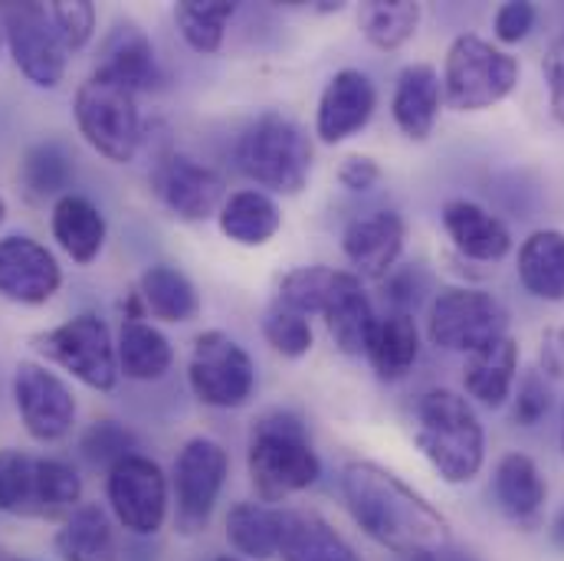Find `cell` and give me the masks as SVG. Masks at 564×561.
<instances>
[{
  "mask_svg": "<svg viewBox=\"0 0 564 561\" xmlns=\"http://www.w3.org/2000/svg\"><path fill=\"white\" fill-rule=\"evenodd\" d=\"M341 496L358 529L381 549L417 559L449 546V522L414 486L371 460H355L341 470Z\"/></svg>",
  "mask_w": 564,
  "mask_h": 561,
  "instance_id": "6da1fadb",
  "label": "cell"
},
{
  "mask_svg": "<svg viewBox=\"0 0 564 561\" xmlns=\"http://www.w3.org/2000/svg\"><path fill=\"white\" fill-rule=\"evenodd\" d=\"M247 473L260 503L280 506L289 496L305 493L322 476V460L312 446L305 421L276 408L257 418L247 443Z\"/></svg>",
  "mask_w": 564,
  "mask_h": 561,
  "instance_id": "7a4b0ae2",
  "label": "cell"
},
{
  "mask_svg": "<svg viewBox=\"0 0 564 561\" xmlns=\"http://www.w3.org/2000/svg\"><path fill=\"white\" fill-rule=\"evenodd\" d=\"M417 446L436 476L466 486L486 463V430L469 398L449 388H430L417 401Z\"/></svg>",
  "mask_w": 564,
  "mask_h": 561,
  "instance_id": "3957f363",
  "label": "cell"
},
{
  "mask_svg": "<svg viewBox=\"0 0 564 561\" xmlns=\"http://www.w3.org/2000/svg\"><path fill=\"white\" fill-rule=\"evenodd\" d=\"M237 168L260 187L295 197L305 191L312 177V139L305 129L282 116V112H263L257 116L234 148Z\"/></svg>",
  "mask_w": 564,
  "mask_h": 561,
  "instance_id": "277c9868",
  "label": "cell"
},
{
  "mask_svg": "<svg viewBox=\"0 0 564 561\" xmlns=\"http://www.w3.org/2000/svg\"><path fill=\"white\" fill-rule=\"evenodd\" d=\"M83 506V479L63 460L0 450V513L26 519H66Z\"/></svg>",
  "mask_w": 564,
  "mask_h": 561,
  "instance_id": "5b68a950",
  "label": "cell"
},
{
  "mask_svg": "<svg viewBox=\"0 0 564 561\" xmlns=\"http://www.w3.org/2000/svg\"><path fill=\"white\" fill-rule=\"evenodd\" d=\"M519 60L502 46L463 33L449 43L443 63V103L453 112H482L499 106L519 86Z\"/></svg>",
  "mask_w": 564,
  "mask_h": 561,
  "instance_id": "8992f818",
  "label": "cell"
},
{
  "mask_svg": "<svg viewBox=\"0 0 564 561\" xmlns=\"http://www.w3.org/2000/svg\"><path fill=\"white\" fill-rule=\"evenodd\" d=\"M426 335L443 352L473 355L509 335V309L486 289L443 285L430 302Z\"/></svg>",
  "mask_w": 564,
  "mask_h": 561,
  "instance_id": "52a82bcc",
  "label": "cell"
},
{
  "mask_svg": "<svg viewBox=\"0 0 564 561\" xmlns=\"http://www.w3.org/2000/svg\"><path fill=\"white\" fill-rule=\"evenodd\" d=\"M33 348L93 391H112L119 385L122 371L112 332L93 312L73 315L69 322L33 335Z\"/></svg>",
  "mask_w": 564,
  "mask_h": 561,
  "instance_id": "ba28073f",
  "label": "cell"
},
{
  "mask_svg": "<svg viewBox=\"0 0 564 561\" xmlns=\"http://www.w3.org/2000/svg\"><path fill=\"white\" fill-rule=\"evenodd\" d=\"M187 385L194 398L217 411L243 408L257 391V365L250 352L220 328L200 332L187 362Z\"/></svg>",
  "mask_w": 564,
  "mask_h": 561,
  "instance_id": "9c48e42d",
  "label": "cell"
},
{
  "mask_svg": "<svg viewBox=\"0 0 564 561\" xmlns=\"http://www.w3.org/2000/svg\"><path fill=\"white\" fill-rule=\"evenodd\" d=\"M73 116L79 126V136L89 141L102 158L116 164H129L139 154L141 144V116L135 93L89 76L76 89Z\"/></svg>",
  "mask_w": 564,
  "mask_h": 561,
  "instance_id": "30bf717a",
  "label": "cell"
},
{
  "mask_svg": "<svg viewBox=\"0 0 564 561\" xmlns=\"http://www.w3.org/2000/svg\"><path fill=\"white\" fill-rule=\"evenodd\" d=\"M230 476L227 450L210 436H194L174 460V526L181 536L207 532Z\"/></svg>",
  "mask_w": 564,
  "mask_h": 561,
  "instance_id": "8fae6325",
  "label": "cell"
},
{
  "mask_svg": "<svg viewBox=\"0 0 564 561\" xmlns=\"http://www.w3.org/2000/svg\"><path fill=\"white\" fill-rule=\"evenodd\" d=\"M0 26L17 69L40 89H56L66 76V46L43 3H0Z\"/></svg>",
  "mask_w": 564,
  "mask_h": 561,
  "instance_id": "7c38bea8",
  "label": "cell"
},
{
  "mask_svg": "<svg viewBox=\"0 0 564 561\" xmlns=\"http://www.w3.org/2000/svg\"><path fill=\"white\" fill-rule=\"evenodd\" d=\"M106 493L116 519L132 532V536H154L161 532L171 506L167 493V476L164 470L151 460L132 453L119 460L109 476H106Z\"/></svg>",
  "mask_w": 564,
  "mask_h": 561,
  "instance_id": "4fadbf2b",
  "label": "cell"
},
{
  "mask_svg": "<svg viewBox=\"0 0 564 561\" xmlns=\"http://www.w3.org/2000/svg\"><path fill=\"white\" fill-rule=\"evenodd\" d=\"M151 191L177 220H187V224L210 220L214 214H220L227 201L224 177L184 151H171L158 158L151 171Z\"/></svg>",
  "mask_w": 564,
  "mask_h": 561,
  "instance_id": "5bb4252c",
  "label": "cell"
},
{
  "mask_svg": "<svg viewBox=\"0 0 564 561\" xmlns=\"http://www.w3.org/2000/svg\"><path fill=\"white\" fill-rule=\"evenodd\" d=\"M13 401L26 433L40 443L63 440L76 423V398L69 385L46 365L20 362L13 371Z\"/></svg>",
  "mask_w": 564,
  "mask_h": 561,
  "instance_id": "9a60e30c",
  "label": "cell"
},
{
  "mask_svg": "<svg viewBox=\"0 0 564 561\" xmlns=\"http://www.w3.org/2000/svg\"><path fill=\"white\" fill-rule=\"evenodd\" d=\"M63 270L56 257L33 237L13 234L0 240V295L20 305H43L56 295Z\"/></svg>",
  "mask_w": 564,
  "mask_h": 561,
  "instance_id": "2e32d148",
  "label": "cell"
},
{
  "mask_svg": "<svg viewBox=\"0 0 564 561\" xmlns=\"http://www.w3.org/2000/svg\"><path fill=\"white\" fill-rule=\"evenodd\" d=\"M378 109V89L361 69H338L318 99L315 109V136L325 144H341L358 136Z\"/></svg>",
  "mask_w": 564,
  "mask_h": 561,
  "instance_id": "e0dca14e",
  "label": "cell"
},
{
  "mask_svg": "<svg viewBox=\"0 0 564 561\" xmlns=\"http://www.w3.org/2000/svg\"><path fill=\"white\" fill-rule=\"evenodd\" d=\"M404 217L398 211H368L355 217L341 234V250L361 280H384L404 250Z\"/></svg>",
  "mask_w": 564,
  "mask_h": 561,
  "instance_id": "ac0fdd59",
  "label": "cell"
},
{
  "mask_svg": "<svg viewBox=\"0 0 564 561\" xmlns=\"http://www.w3.org/2000/svg\"><path fill=\"white\" fill-rule=\"evenodd\" d=\"M99 79H109L129 93H148L161 83V69H158V56L154 46L148 40V33L141 30L135 20H119L109 36L102 40L99 50V63L96 73Z\"/></svg>",
  "mask_w": 564,
  "mask_h": 561,
  "instance_id": "d6986e66",
  "label": "cell"
},
{
  "mask_svg": "<svg viewBox=\"0 0 564 561\" xmlns=\"http://www.w3.org/2000/svg\"><path fill=\"white\" fill-rule=\"evenodd\" d=\"M443 230L446 237L453 240V247L466 257V260H476V263H499L509 257L512 250V234L509 227L489 214L482 204L476 201H466V197H456V201H446L443 211Z\"/></svg>",
  "mask_w": 564,
  "mask_h": 561,
  "instance_id": "ffe728a7",
  "label": "cell"
},
{
  "mask_svg": "<svg viewBox=\"0 0 564 561\" xmlns=\"http://www.w3.org/2000/svg\"><path fill=\"white\" fill-rule=\"evenodd\" d=\"M492 496L499 513L519 526V529H535L542 522L545 503H549V483L539 470V463L525 453H506L496 463L492 476Z\"/></svg>",
  "mask_w": 564,
  "mask_h": 561,
  "instance_id": "44dd1931",
  "label": "cell"
},
{
  "mask_svg": "<svg viewBox=\"0 0 564 561\" xmlns=\"http://www.w3.org/2000/svg\"><path fill=\"white\" fill-rule=\"evenodd\" d=\"M440 106H443L440 73L430 63L404 66L394 86V99H391V116L398 129L411 141H426L440 119Z\"/></svg>",
  "mask_w": 564,
  "mask_h": 561,
  "instance_id": "7402d4cb",
  "label": "cell"
},
{
  "mask_svg": "<svg viewBox=\"0 0 564 561\" xmlns=\"http://www.w3.org/2000/svg\"><path fill=\"white\" fill-rule=\"evenodd\" d=\"M519 381V342L512 335L466 355L463 388L482 408H502Z\"/></svg>",
  "mask_w": 564,
  "mask_h": 561,
  "instance_id": "603a6c76",
  "label": "cell"
},
{
  "mask_svg": "<svg viewBox=\"0 0 564 561\" xmlns=\"http://www.w3.org/2000/svg\"><path fill=\"white\" fill-rule=\"evenodd\" d=\"M50 227H53V240L63 247V253L79 263V267H89L102 247H106V217L102 211L83 197V194H66L53 204V217H50Z\"/></svg>",
  "mask_w": 564,
  "mask_h": 561,
  "instance_id": "cb8c5ba5",
  "label": "cell"
},
{
  "mask_svg": "<svg viewBox=\"0 0 564 561\" xmlns=\"http://www.w3.org/2000/svg\"><path fill=\"white\" fill-rule=\"evenodd\" d=\"M292 513L267 503H237L227 513V542L237 555L270 561L282 552Z\"/></svg>",
  "mask_w": 564,
  "mask_h": 561,
  "instance_id": "d4e9b609",
  "label": "cell"
},
{
  "mask_svg": "<svg viewBox=\"0 0 564 561\" xmlns=\"http://www.w3.org/2000/svg\"><path fill=\"white\" fill-rule=\"evenodd\" d=\"M56 555L63 561H122L119 536L102 506L83 503L56 532Z\"/></svg>",
  "mask_w": 564,
  "mask_h": 561,
  "instance_id": "484cf974",
  "label": "cell"
},
{
  "mask_svg": "<svg viewBox=\"0 0 564 561\" xmlns=\"http://www.w3.org/2000/svg\"><path fill=\"white\" fill-rule=\"evenodd\" d=\"M365 355L381 381L408 378L421 358V332H417L414 315H408V312L378 315V325H375V335H371Z\"/></svg>",
  "mask_w": 564,
  "mask_h": 561,
  "instance_id": "4316f807",
  "label": "cell"
},
{
  "mask_svg": "<svg viewBox=\"0 0 564 561\" xmlns=\"http://www.w3.org/2000/svg\"><path fill=\"white\" fill-rule=\"evenodd\" d=\"M220 234L240 247H263L270 244L282 227L280 204L267 191H237L224 201L220 214Z\"/></svg>",
  "mask_w": 564,
  "mask_h": 561,
  "instance_id": "83f0119b",
  "label": "cell"
},
{
  "mask_svg": "<svg viewBox=\"0 0 564 561\" xmlns=\"http://www.w3.org/2000/svg\"><path fill=\"white\" fill-rule=\"evenodd\" d=\"M325 325H328V335L335 342V348L341 355H365L368 352V342L375 335V325H378V312L361 285V277H348V282L341 285V292L335 295V302L325 309Z\"/></svg>",
  "mask_w": 564,
  "mask_h": 561,
  "instance_id": "f1b7e54d",
  "label": "cell"
},
{
  "mask_svg": "<svg viewBox=\"0 0 564 561\" xmlns=\"http://www.w3.org/2000/svg\"><path fill=\"white\" fill-rule=\"evenodd\" d=\"M139 299L148 315L171 322V325L194 322L200 315L197 285L187 280V273H181L171 263H154L141 273Z\"/></svg>",
  "mask_w": 564,
  "mask_h": 561,
  "instance_id": "f546056e",
  "label": "cell"
},
{
  "mask_svg": "<svg viewBox=\"0 0 564 561\" xmlns=\"http://www.w3.org/2000/svg\"><path fill=\"white\" fill-rule=\"evenodd\" d=\"M519 280L545 302H564V230H535L519 247Z\"/></svg>",
  "mask_w": 564,
  "mask_h": 561,
  "instance_id": "4dcf8cb0",
  "label": "cell"
},
{
  "mask_svg": "<svg viewBox=\"0 0 564 561\" xmlns=\"http://www.w3.org/2000/svg\"><path fill=\"white\" fill-rule=\"evenodd\" d=\"M119 371L132 381H158L174 365V348L164 332H158L144 315H129L119 335Z\"/></svg>",
  "mask_w": 564,
  "mask_h": 561,
  "instance_id": "1f68e13d",
  "label": "cell"
},
{
  "mask_svg": "<svg viewBox=\"0 0 564 561\" xmlns=\"http://www.w3.org/2000/svg\"><path fill=\"white\" fill-rule=\"evenodd\" d=\"M280 555L282 561H365L315 513H292Z\"/></svg>",
  "mask_w": 564,
  "mask_h": 561,
  "instance_id": "d6a6232c",
  "label": "cell"
},
{
  "mask_svg": "<svg viewBox=\"0 0 564 561\" xmlns=\"http://www.w3.org/2000/svg\"><path fill=\"white\" fill-rule=\"evenodd\" d=\"M358 26L371 46L394 53L414 40V33L421 26V3H414V0H368L358 7Z\"/></svg>",
  "mask_w": 564,
  "mask_h": 561,
  "instance_id": "836d02e7",
  "label": "cell"
},
{
  "mask_svg": "<svg viewBox=\"0 0 564 561\" xmlns=\"http://www.w3.org/2000/svg\"><path fill=\"white\" fill-rule=\"evenodd\" d=\"M73 184V158L56 141L33 144L20 161V187L26 201L43 204L50 197H66V187Z\"/></svg>",
  "mask_w": 564,
  "mask_h": 561,
  "instance_id": "e575fe53",
  "label": "cell"
},
{
  "mask_svg": "<svg viewBox=\"0 0 564 561\" xmlns=\"http://www.w3.org/2000/svg\"><path fill=\"white\" fill-rule=\"evenodd\" d=\"M348 270L332 267H299L285 273L276 289V302L302 312V315H325V309L335 302L341 285L348 282Z\"/></svg>",
  "mask_w": 564,
  "mask_h": 561,
  "instance_id": "d590c367",
  "label": "cell"
},
{
  "mask_svg": "<svg viewBox=\"0 0 564 561\" xmlns=\"http://www.w3.org/2000/svg\"><path fill=\"white\" fill-rule=\"evenodd\" d=\"M234 13H237V3L230 0H184L174 7V23L194 53L210 56L224 46V33Z\"/></svg>",
  "mask_w": 564,
  "mask_h": 561,
  "instance_id": "8d00e7d4",
  "label": "cell"
},
{
  "mask_svg": "<svg viewBox=\"0 0 564 561\" xmlns=\"http://www.w3.org/2000/svg\"><path fill=\"white\" fill-rule=\"evenodd\" d=\"M263 335L267 342L273 345V352H280L282 358H305L312 352V322L308 315L282 305V302H273L263 315Z\"/></svg>",
  "mask_w": 564,
  "mask_h": 561,
  "instance_id": "74e56055",
  "label": "cell"
},
{
  "mask_svg": "<svg viewBox=\"0 0 564 561\" xmlns=\"http://www.w3.org/2000/svg\"><path fill=\"white\" fill-rule=\"evenodd\" d=\"M552 404H555L552 381L539 368L522 371L519 388L512 391V421L519 423V427H535V423H542L549 418Z\"/></svg>",
  "mask_w": 564,
  "mask_h": 561,
  "instance_id": "f35d334b",
  "label": "cell"
},
{
  "mask_svg": "<svg viewBox=\"0 0 564 561\" xmlns=\"http://www.w3.org/2000/svg\"><path fill=\"white\" fill-rule=\"evenodd\" d=\"M50 17L66 53L83 50L96 33V7L89 0H56L50 3Z\"/></svg>",
  "mask_w": 564,
  "mask_h": 561,
  "instance_id": "ab89813d",
  "label": "cell"
},
{
  "mask_svg": "<svg viewBox=\"0 0 564 561\" xmlns=\"http://www.w3.org/2000/svg\"><path fill=\"white\" fill-rule=\"evenodd\" d=\"M384 302H388V312H408L414 315L417 305L426 299L430 292V277L426 270L411 263V267H394L388 277H384Z\"/></svg>",
  "mask_w": 564,
  "mask_h": 561,
  "instance_id": "60d3db41",
  "label": "cell"
},
{
  "mask_svg": "<svg viewBox=\"0 0 564 561\" xmlns=\"http://www.w3.org/2000/svg\"><path fill=\"white\" fill-rule=\"evenodd\" d=\"M132 446H135V436L116 421H99L89 427V433L83 436V453L93 460V463H106L109 470L132 456Z\"/></svg>",
  "mask_w": 564,
  "mask_h": 561,
  "instance_id": "b9f144b4",
  "label": "cell"
},
{
  "mask_svg": "<svg viewBox=\"0 0 564 561\" xmlns=\"http://www.w3.org/2000/svg\"><path fill=\"white\" fill-rule=\"evenodd\" d=\"M535 17H539L535 3H525V0H509V3H502V7L496 10V17H492L496 40H499V43H506V46L522 43V40L532 33Z\"/></svg>",
  "mask_w": 564,
  "mask_h": 561,
  "instance_id": "7bdbcfd3",
  "label": "cell"
},
{
  "mask_svg": "<svg viewBox=\"0 0 564 561\" xmlns=\"http://www.w3.org/2000/svg\"><path fill=\"white\" fill-rule=\"evenodd\" d=\"M542 73H545V86H549V106H552V116L564 126V30L552 40V46L545 50V63H542Z\"/></svg>",
  "mask_w": 564,
  "mask_h": 561,
  "instance_id": "ee69618b",
  "label": "cell"
},
{
  "mask_svg": "<svg viewBox=\"0 0 564 561\" xmlns=\"http://www.w3.org/2000/svg\"><path fill=\"white\" fill-rule=\"evenodd\" d=\"M381 181V164L371 154H348L338 164V184L351 194H365Z\"/></svg>",
  "mask_w": 564,
  "mask_h": 561,
  "instance_id": "f6af8a7d",
  "label": "cell"
},
{
  "mask_svg": "<svg viewBox=\"0 0 564 561\" xmlns=\"http://www.w3.org/2000/svg\"><path fill=\"white\" fill-rule=\"evenodd\" d=\"M539 371L549 381H562L564 378V325H555L542 335L539 345Z\"/></svg>",
  "mask_w": 564,
  "mask_h": 561,
  "instance_id": "bcb514c9",
  "label": "cell"
},
{
  "mask_svg": "<svg viewBox=\"0 0 564 561\" xmlns=\"http://www.w3.org/2000/svg\"><path fill=\"white\" fill-rule=\"evenodd\" d=\"M404 561H482L476 552H469V549H456L453 542L449 546H443V549H436V552H430V555H417V559H404Z\"/></svg>",
  "mask_w": 564,
  "mask_h": 561,
  "instance_id": "7dc6e473",
  "label": "cell"
},
{
  "mask_svg": "<svg viewBox=\"0 0 564 561\" xmlns=\"http://www.w3.org/2000/svg\"><path fill=\"white\" fill-rule=\"evenodd\" d=\"M552 542H555V549H562L564 552V509L562 516L555 519V526H552Z\"/></svg>",
  "mask_w": 564,
  "mask_h": 561,
  "instance_id": "c3c4849f",
  "label": "cell"
},
{
  "mask_svg": "<svg viewBox=\"0 0 564 561\" xmlns=\"http://www.w3.org/2000/svg\"><path fill=\"white\" fill-rule=\"evenodd\" d=\"M3 217H7V204H3V197H0V224H3Z\"/></svg>",
  "mask_w": 564,
  "mask_h": 561,
  "instance_id": "681fc988",
  "label": "cell"
},
{
  "mask_svg": "<svg viewBox=\"0 0 564 561\" xmlns=\"http://www.w3.org/2000/svg\"><path fill=\"white\" fill-rule=\"evenodd\" d=\"M217 561H243V559H234V555H220Z\"/></svg>",
  "mask_w": 564,
  "mask_h": 561,
  "instance_id": "f907efd6",
  "label": "cell"
},
{
  "mask_svg": "<svg viewBox=\"0 0 564 561\" xmlns=\"http://www.w3.org/2000/svg\"><path fill=\"white\" fill-rule=\"evenodd\" d=\"M562 446H564V414H562Z\"/></svg>",
  "mask_w": 564,
  "mask_h": 561,
  "instance_id": "816d5d0a",
  "label": "cell"
},
{
  "mask_svg": "<svg viewBox=\"0 0 564 561\" xmlns=\"http://www.w3.org/2000/svg\"><path fill=\"white\" fill-rule=\"evenodd\" d=\"M0 46H3V26H0Z\"/></svg>",
  "mask_w": 564,
  "mask_h": 561,
  "instance_id": "f5cc1de1",
  "label": "cell"
}]
</instances>
